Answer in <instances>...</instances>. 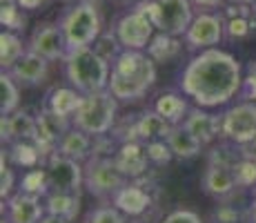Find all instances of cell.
I'll use <instances>...</instances> for the list:
<instances>
[{"label":"cell","mask_w":256,"mask_h":223,"mask_svg":"<svg viewBox=\"0 0 256 223\" xmlns=\"http://www.w3.org/2000/svg\"><path fill=\"white\" fill-rule=\"evenodd\" d=\"M65 63V78L67 83L78 89L82 96L96 94L110 87L112 65L107 58H102L94 47H76L70 49Z\"/></svg>","instance_id":"cell-3"},{"label":"cell","mask_w":256,"mask_h":223,"mask_svg":"<svg viewBox=\"0 0 256 223\" xmlns=\"http://www.w3.org/2000/svg\"><path fill=\"white\" fill-rule=\"evenodd\" d=\"M92 138L94 136H90L87 132L78 130V127H72V130L56 143V152L82 163L92 156Z\"/></svg>","instance_id":"cell-21"},{"label":"cell","mask_w":256,"mask_h":223,"mask_svg":"<svg viewBox=\"0 0 256 223\" xmlns=\"http://www.w3.org/2000/svg\"><path fill=\"white\" fill-rule=\"evenodd\" d=\"M22 190L32 192V194H47V172L42 170H34L22 178Z\"/></svg>","instance_id":"cell-33"},{"label":"cell","mask_w":256,"mask_h":223,"mask_svg":"<svg viewBox=\"0 0 256 223\" xmlns=\"http://www.w3.org/2000/svg\"><path fill=\"white\" fill-rule=\"evenodd\" d=\"M130 178L122 174L116 158L112 156H90L85 165V187L96 199L114 196L122 185H127Z\"/></svg>","instance_id":"cell-7"},{"label":"cell","mask_w":256,"mask_h":223,"mask_svg":"<svg viewBox=\"0 0 256 223\" xmlns=\"http://www.w3.org/2000/svg\"><path fill=\"white\" fill-rule=\"evenodd\" d=\"M60 27L65 32L67 47H92L100 36V14L96 5L92 3H78L60 18Z\"/></svg>","instance_id":"cell-5"},{"label":"cell","mask_w":256,"mask_h":223,"mask_svg":"<svg viewBox=\"0 0 256 223\" xmlns=\"http://www.w3.org/2000/svg\"><path fill=\"white\" fill-rule=\"evenodd\" d=\"M234 3H238V5H256V0H234Z\"/></svg>","instance_id":"cell-42"},{"label":"cell","mask_w":256,"mask_h":223,"mask_svg":"<svg viewBox=\"0 0 256 223\" xmlns=\"http://www.w3.org/2000/svg\"><path fill=\"white\" fill-rule=\"evenodd\" d=\"M78 203H80L78 194H65V192H47V199H45L47 212H52V214H60L70 221L76 219Z\"/></svg>","instance_id":"cell-26"},{"label":"cell","mask_w":256,"mask_h":223,"mask_svg":"<svg viewBox=\"0 0 256 223\" xmlns=\"http://www.w3.org/2000/svg\"><path fill=\"white\" fill-rule=\"evenodd\" d=\"M138 9H142L154 21L158 32L176 38L185 36L194 21L192 0H150V3H140Z\"/></svg>","instance_id":"cell-6"},{"label":"cell","mask_w":256,"mask_h":223,"mask_svg":"<svg viewBox=\"0 0 256 223\" xmlns=\"http://www.w3.org/2000/svg\"><path fill=\"white\" fill-rule=\"evenodd\" d=\"M154 110L158 112L160 116H165L172 125H180V123L185 121L187 112H190V105H187V101L183 96L170 92V94H163V96L156 98Z\"/></svg>","instance_id":"cell-24"},{"label":"cell","mask_w":256,"mask_h":223,"mask_svg":"<svg viewBox=\"0 0 256 223\" xmlns=\"http://www.w3.org/2000/svg\"><path fill=\"white\" fill-rule=\"evenodd\" d=\"M154 21L138 7L122 14L114 25V34L122 49H147L154 38Z\"/></svg>","instance_id":"cell-9"},{"label":"cell","mask_w":256,"mask_h":223,"mask_svg":"<svg viewBox=\"0 0 256 223\" xmlns=\"http://www.w3.org/2000/svg\"><path fill=\"white\" fill-rule=\"evenodd\" d=\"M116 163L122 170V174L127 178H136L140 174H145L147 163H150V156H147V147H142L140 143L136 141H127L122 143V147L116 152Z\"/></svg>","instance_id":"cell-19"},{"label":"cell","mask_w":256,"mask_h":223,"mask_svg":"<svg viewBox=\"0 0 256 223\" xmlns=\"http://www.w3.org/2000/svg\"><path fill=\"white\" fill-rule=\"evenodd\" d=\"M254 9H256V5H254Z\"/></svg>","instance_id":"cell-44"},{"label":"cell","mask_w":256,"mask_h":223,"mask_svg":"<svg viewBox=\"0 0 256 223\" xmlns=\"http://www.w3.org/2000/svg\"><path fill=\"white\" fill-rule=\"evenodd\" d=\"M252 27H254V25L250 23L245 16H236V18L230 21L228 32H230V36H232V38H243V36H248V34L252 32Z\"/></svg>","instance_id":"cell-36"},{"label":"cell","mask_w":256,"mask_h":223,"mask_svg":"<svg viewBox=\"0 0 256 223\" xmlns=\"http://www.w3.org/2000/svg\"><path fill=\"white\" fill-rule=\"evenodd\" d=\"M18 103H20V89L18 83L14 81V76L9 72L0 74V116H9L18 110Z\"/></svg>","instance_id":"cell-27"},{"label":"cell","mask_w":256,"mask_h":223,"mask_svg":"<svg viewBox=\"0 0 256 223\" xmlns=\"http://www.w3.org/2000/svg\"><path fill=\"white\" fill-rule=\"evenodd\" d=\"M147 54H150L156 63L170 61L172 56H176V54H178V43H176V36H170V34L158 32L154 38H152V43L147 45Z\"/></svg>","instance_id":"cell-29"},{"label":"cell","mask_w":256,"mask_h":223,"mask_svg":"<svg viewBox=\"0 0 256 223\" xmlns=\"http://www.w3.org/2000/svg\"><path fill=\"white\" fill-rule=\"evenodd\" d=\"M27 49L40 54L49 63L62 61V58L67 56V52H70V47H67V38H65V32H62L60 23L36 25V29L32 32V38H29Z\"/></svg>","instance_id":"cell-11"},{"label":"cell","mask_w":256,"mask_h":223,"mask_svg":"<svg viewBox=\"0 0 256 223\" xmlns=\"http://www.w3.org/2000/svg\"><path fill=\"white\" fill-rule=\"evenodd\" d=\"M183 125L194 134V136H198L200 141H203V145H208L218 134H223V116H214V114L205 112V107L196 105L187 112Z\"/></svg>","instance_id":"cell-17"},{"label":"cell","mask_w":256,"mask_h":223,"mask_svg":"<svg viewBox=\"0 0 256 223\" xmlns=\"http://www.w3.org/2000/svg\"><path fill=\"white\" fill-rule=\"evenodd\" d=\"M252 223H256V196H254V205H252Z\"/></svg>","instance_id":"cell-43"},{"label":"cell","mask_w":256,"mask_h":223,"mask_svg":"<svg viewBox=\"0 0 256 223\" xmlns=\"http://www.w3.org/2000/svg\"><path fill=\"white\" fill-rule=\"evenodd\" d=\"M47 192H65V194H80L85 185V167L74 158L52 152L47 158Z\"/></svg>","instance_id":"cell-8"},{"label":"cell","mask_w":256,"mask_h":223,"mask_svg":"<svg viewBox=\"0 0 256 223\" xmlns=\"http://www.w3.org/2000/svg\"><path fill=\"white\" fill-rule=\"evenodd\" d=\"M2 141L7 143H38L40 141V130H38V118L29 116L27 112L16 110L9 116H2Z\"/></svg>","instance_id":"cell-15"},{"label":"cell","mask_w":256,"mask_h":223,"mask_svg":"<svg viewBox=\"0 0 256 223\" xmlns=\"http://www.w3.org/2000/svg\"><path fill=\"white\" fill-rule=\"evenodd\" d=\"M4 72L12 74L14 81H16L18 85L38 87V85H42V83L47 81V76H49V61L47 58H42L40 54L27 49V52H24L9 69H4Z\"/></svg>","instance_id":"cell-13"},{"label":"cell","mask_w":256,"mask_h":223,"mask_svg":"<svg viewBox=\"0 0 256 223\" xmlns=\"http://www.w3.org/2000/svg\"><path fill=\"white\" fill-rule=\"evenodd\" d=\"M147 156H150L152 163H156V165H165V163L172 161V156H174V152H172L170 143H167V138H158V141H147Z\"/></svg>","instance_id":"cell-30"},{"label":"cell","mask_w":256,"mask_h":223,"mask_svg":"<svg viewBox=\"0 0 256 223\" xmlns=\"http://www.w3.org/2000/svg\"><path fill=\"white\" fill-rule=\"evenodd\" d=\"M16 3L20 5V9H29V12H32V9H38V7H40L45 0H16Z\"/></svg>","instance_id":"cell-40"},{"label":"cell","mask_w":256,"mask_h":223,"mask_svg":"<svg viewBox=\"0 0 256 223\" xmlns=\"http://www.w3.org/2000/svg\"><path fill=\"white\" fill-rule=\"evenodd\" d=\"M12 187H14V172L4 165V154H2V174H0V196H2V201L12 196Z\"/></svg>","instance_id":"cell-37"},{"label":"cell","mask_w":256,"mask_h":223,"mask_svg":"<svg viewBox=\"0 0 256 223\" xmlns=\"http://www.w3.org/2000/svg\"><path fill=\"white\" fill-rule=\"evenodd\" d=\"M172 123L165 116H160L156 110L145 112L136 121V134L140 141H158V138H167L172 132Z\"/></svg>","instance_id":"cell-23"},{"label":"cell","mask_w":256,"mask_h":223,"mask_svg":"<svg viewBox=\"0 0 256 223\" xmlns=\"http://www.w3.org/2000/svg\"><path fill=\"white\" fill-rule=\"evenodd\" d=\"M200 185H203V190L208 192L210 196L220 199V196H228L230 192L238 185V181H236V172L232 165H225V163H218V161H210Z\"/></svg>","instance_id":"cell-16"},{"label":"cell","mask_w":256,"mask_h":223,"mask_svg":"<svg viewBox=\"0 0 256 223\" xmlns=\"http://www.w3.org/2000/svg\"><path fill=\"white\" fill-rule=\"evenodd\" d=\"M160 223H203V219H200L194 210H185L183 207V210L170 212V214H167Z\"/></svg>","instance_id":"cell-35"},{"label":"cell","mask_w":256,"mask_h":223,"mask_svg":"<svg viewBox=\"0 0 256 223\" xmlns=\"http://www.w3.org/2000/svg\"><path fill=\"white\" fill-rule=\"evenodd\" d=\"M24 52H27V49H24L22 41L14 32L0 34V65H2V69H9Z\"/></svg>","instance_id":"cell-28"},{"label":"cell","mask_w":256,"mask_h":223,"mask_svg":"<svg viewBox=\"0 0 256 223\" xmlns=\"http://www.w3.org/2000/svg\"><path fill=\"white\" fill-rule=\"evenodd\" d=\"M156 83V61L142 49H122L112 63L110 92L118 103L140 101Z\"/></svg>","instance_id":"cell-2"},{"label":"cell","mask_w":256,"mask_h":223,"mask_svg":"<svg viewBox=\"0 0 256 223\" xmlns=\"http://www.w3.org/2000/svg\"><path fill=\"white\" fill-rule=\"evenodd\" d=\"M74 127L70 116H62V114L54 112L52 107H42L38 114V130H40V141L45 145H56L67 132Z\"/></svg>","instance_id":"cell-18"},{"label":"cell","mask_w":256,"mask_h":223,"mask_svg":"<svg viewBox=\"0 0 256 223\" xmlns=\"http://www.w3.org/2000/svg\"><path fill=\"white\" fill-rule=\"evenodd\" d=\"M223 136L234 145L256 141V103L243 101L223 114Z\"/></svg>","instance_id":"cell-10"},{"label":"cell","mask_w":256,"mask_h":223,"mask_svg":"<svg viewBox=\"0 0 256 223\" xmlns=\"http://www.w3.org/2000/svg\"><path fill=\"white\" fill-rule=\"evenodd\" d=\"M243 67L230 52L200 49L180 74V89L198 107L228 105L243 89Z\"/></svg>","instance_id":"cell-1"},{"label":"cell","mask_w":256,"mask_h":223,"mask_svg":"<svg viewBox=\"0 0 256 223\" xmlns=\"http://www.w3.org/2000/svg\"><path fill=\"white\" fill-rule=\"evenodd\" d=\"M167 143H170L172 152H174L176 158H194L200 154V150H203V141H200L198 136H194L187 127L180 123V125H174L170 132V136H167Z\"/></svg>","instance_id":"cell-22"},{"label":"cell","mask_w":256,"mask_h":223,"mask_svg":"<svg viewBox=\"0 0 256 223\" xmlns=\"http://www.w3.org/2000/svg\"><path fill=\"white\" fill-rule=\"evenodd\" d=\"M112 203H114L120 212H125V214L138 216L150 207L152 199H150V194H147L145 190H140L138 185H130V183H127V185H122L120 190L112 196Z\"/></svg>","instance_id":"cell-20"},{"label":"cell","mask_w":256,"mask_h":223,"mask_svg":"<svg viewBox=\"0 0 256 223\" xmlns=\"http://www.w3.org/2000/svg\"><path fill=\"white\" fill-rule=\"evenodd\" d=\"M82 101V94L78 89H70V87H58L49 94V101H47V107H52L54 112L62 114V116H74Z\"/></svg>","instance_id":"cell-25"},{"label":"cell","mask_w":256,"mask_h":223,"mask_svg":"<svg viewBox=\"0 0 256 223\" xmlns=\"http://www.w3.org/2000/svg\"><path fill=\"white\" fill-rule=\"evenodd\" d=\"M240 96H243V101H252V98H256V65L252 67L250 76L243 81V89H240Z\"/></svg>","instance_id":"cell-38"},{"label":"cell","mask_w":256,"mask_h":223,"mask_svg":"<svg viewBox=\"0 0 256 223\" xmlns=\"http://www.w3.org/2000/svg\"><path fill=\"white\" fill-rule=\"evenodd\" d=\"M234 172H236V181H238V185H250V183L256 181L254 161H245V158H240V161L234 165Z\"/></svg>","instance_id":"cell-34"},{"label":"cell","mask_w":256,"mask_h":223,"mask_svg":"<svg viewBox=\"0 0 256 223\" xmlns=\"http://www.w3.org/2000/svg\"><path fill=\"white\" fill-rule=\"evenodd\" d=\"M47 214V205L40 201V194L20 190L7 199V221L9 223H40Z\"/></svg>","instance_id":"cell-14"},{"label":"cell","mask_w":256,"mask_h":223,"mask_svg":"<svg viewBox=\"0 0 256 223\" xmlns=\"http://www.w3.org/2000/svg\"><path fill=\"white\" fill-rule=\"evenodd\" d=\"M196 5H200V7H216V5L220 3V0H194Z\"/></svg>","instance_id":"cell-41"},{"label":"cell","mask_w":256,"mask_h":223,"mask_svg":"<svg viewBox=\"0 0 256 223\" xmlns=\"http://www.w3.org/2000/svg\"><path fill=\"white\" fill-rule=\"evenodd\" d=\"M2 12H0V23L2 27L20 29V5L16 0H0Z\"/></svg>","instance_id":"cell-32"},{"label":"cell","mask_w":256,"mask_h":223,"mask_svg":"<svg viewBox=\"0 0 256 223\" xmlns=\"http://www.w3.org/2000/svg\"><path fill=\"white\" fill-rule=\"evenodd\" d=\"M116 112H118V98L110 89H102V92L82 96L76 114L72 116V123L74 127L98 138V136H105L114 127Z\"/></svg>","instance_id":"cell-4"},{"label":"cell","mask_w":256,"mask_h":223,"mask_svg":"<svg viewBox=\"0 0 256 223\" xmlns=\"http://www.w3.org/2000/svg\"><path fill=\"white\" fill-rule=\"evenodd\" d=\"M87 223H127L125 212H120L116 205H100L96 210H92V214L87 216Z\"/></svg>","instance_id":"cell-31"},{"label":"cell","mask_w":256,"mask_h":223,"mask_svg":"<svg viewBox=\"0 0 256 223\" xmlns=\"http://www.w3.org/2000/svg\"><path fill=\"white\" fill-rule=\"evenodd\" d=\"M223 34H225V25L220 21V16L203 12L198 16H194V21H192L183 38L190 49H210L220 45Z\"/></svg>","instance_id":"cell-12"},{"label":"cell","mask_w":256,"mask_h":223,"mask_svg":"<svg viewBox=\"0 0 256 223\" xmlns=\"http://www.w3.org/2000/svg\"><path fill=\"white\" fill-rule=\"evenodd\" d=\"M40 223H72V221L65 219V216H60V214H52V212H47V214L40 219Z\"/></svg>","instance_id":"cell-39"}]
</instances>
